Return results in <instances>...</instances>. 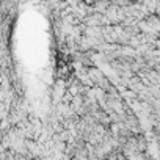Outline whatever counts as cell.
I'll return each mask as SVG.
<instances>
[{
    "mask_svg": "<svg viewBox=\"0 0 160 160\" xmlns=\"http://www.w3.org/2000/svg\"><path fill=\"white\" fill-rule=\"evenodd\" d=\"M16 160H27V158H25V157H21V155H19V157L16 158Z\"/></svg>",
    "mask_w": 160,
    "mask_h": 160,
    "instance_id": "cell-1",
    "label": "cell"
},
{
    "mask_svg": "<svg viewBox=\"0 0 160 160\" xmlns=\"http://www.w3.org/2000/svg\"><path fill=\"white\" fill-rule=\"evenodd\" d=\"M66 160H72V158H66Z\"/></svg>",
    "mask_w": 160,
    "mask_h": 160,
    "instance_id": "cell-2",
    "label": "cell"
}]
</instances>
